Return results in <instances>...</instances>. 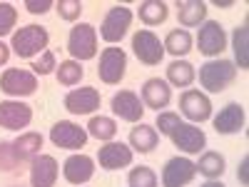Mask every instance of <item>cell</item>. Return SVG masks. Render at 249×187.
<instances>
[{"mask_svg": "<svg viewBox=\"0 0 249 187\" xmlns=\"http://www.w3.org/2000/svg\"><path fill=\"white\" fill-rule=\"evenodd\" d=\"M10 53H13L10 45H5L3 40H0V65H5V62L10 60Z\"/></svg>", "mask_w": 249, "mask_h": 187, "instance_id": "f35d334b", "label": "cell"}, {"mask_svg": "<svg viewBox=\"0 0 249 187\" xmlns=\"http://www.w3.org/2000/svg\"><path fill=\"white\" fill-rule=\"evenodd\" d=\"M199 187H227V185H222L219 180H207L204 185H199Z\"/></svg>", "mask_w": 249, "mask_h": 187, "instance_id": "60d3db41", "label": "cell"}, {"mask_svg": "<svg viewBox=\"0 0 249 187\" xmlns=\"http://www.w3.org/2000/svg\"><path fill=\"white\" fill-rule=\"evenodd\" d=\"M20 168V157L13 148V142L0 140V172H15Z\"/></svg>", "mask_w": 249, "mask_h": 187, "instance_id": "1f68e13d", "label": "cell"}, {"mask_svg": "<svg viewBox=\"0 0 249 187\" xmlns=\"http://www.w3.org/2000/svg\"><path fill=\"white\" fill-rule=\"evenodd\" d=\"M132 53L135 57L142 62V65H160L162 57H164V48H162V40L152 33V30H137L132 35Z\"/></svg>", "mask_w": 249, "mask_h": 187, "instance_id": "ba28073f", "label": "cell"}, {"mask_svg": "<svg viewBox=\"0 0 249 187\" xmlns=\"http://www.w3.org/2000/svg\"><path fill=\"white\" fill-rule=\"evenodd\" d=\"M88 130L80 128L77 122H70V120H60L50 128V142L55 148H62V150H80L88 145Z\"/></svg>", "mask_w": 249, "mask_h": 187, "instance_id": "9c48e42d", "label": "cell"}, {"mask_svg": "<svg viewBox=\"0 0 249 187\" xmlns=\"http://www.w3.org/2000/svg\"><path fill=\"white\" fill-rule=\"evenodd\" d=\"M197 177V168L190 157H170L162 168V187H187Z\"/></svg>", "mask_w": 249, "mask_h": 187, "instance_id": "7c38bea8", "label": "cell"}, {"mask_svg": "<svg viewBox=\"0 0 249 187\" xmlns=\"http://www.w3.org/2000/svg\"><path fill=\"white\" fill-rule=\"evenodd\" d=\"M30 68H33V75H50V73H55V68H57V57H55V53L53 50H45L43 55H37L33 62H30Z\"/></svg>", "mask_w": 249, "mask_h": 187, "instance_id": "d6a6232c", "label": "cell"}, {"mask_svg": "<svg viewBox=\"0 0 249 187\" xmlns=\"http://www.w3.org/2000/svg\"><path fill=\"white\" fill-rule=\"evenodd\" d=\"M127 185L130 187H157V175L147 165H137L127 175Z\"/></svg>", "mask_w": 249, "mask_h": 187, "instance_id": "4dcf8cb0", "label": "cell"}, {"mask_svg": "<svg viewBox=\"0 0 249 187\" xmlns=\"http://www.w3.org/2000/svg\"><path fill=\"white\" fill-rule=\"evenodd\" d=\"M55 10H57V15L62 18V20H68V23H75V20L82 15V3L80 0H57L55 3Z\"/></svg>", "mask_w": 249, "mask_h": 187, "instance_id": "e575fe53", "label": "cell"}, {"mask_svg": "<svg viewBox=\"0 0 249 187\" xmlns=\"http://www.w3.org/2000/svg\"><path fill=\"white\" fill-rule=\"evenodd\" d=\"M60 175V165L53 155H43L30 160V185L33 187H55Z\"/></svg>", "mask_w": 249, "mask_h": 187, "instance_id": "e0dca14e", "label": "cell"}, {"mask_svg": "<svg viewBox=\"0 0 249 187\" xmlns=\"http://www.w3.org/2000/svg\"><path fill=\"white\" fill-rule=\"evenodd\" d=\"M95 175V160L90 155H70L65 162H62V177H65L70 185H85L90 182Z\"/></svg>", "mask_w": 249, "mask_h": 187, "instance_id": "ffe728a7", "label": "cell"}, {"mask_svg": "<svg viewBox=\"0 0 249 187\" xmlns=\"http://www.w3.org/2000/svg\"><path fill=\"white\" fill-rule=\"evenodd\" d=\"M232 50H234V68L247 70L249 68V30H247V25H239L232 30Z\"/></svg>", "mask_w": 249, "mask_h": 187, "instance_id": "83f0119b", "label": "cell"}, {"mask_svg": "<svg viewBox=\"0 0 249 187\" xmlns=\"http://www.w3.org/2000/svg\"><path fill=\"white\" fill-rule=\"evenodd\" d=\"M65 108L72 115H92L100 108V90L97 88H72L65 95Z\"/></svg>", "mask_w": 249, "mask_h": 187, "instance_id": "d6986e66", "label": "cell"}, {"mask_svg": "<svg viewBox=\"0 0 249 187\" xmlns=\"http://www.w3.org/2000/svg\"><path fill=\"white\" fill-rule=\"evenodd\" d=\"M0 90L10 97H28L37 90V75H33V70H23V68H8L0 75Z\"/></svg>", "mask_w": 249, "mask_h": 187, "instance_id": "8992f818", "label": "cell"}, {"mask_svg": "<svg viewBox=\"0 0 249 187\" xmlns=\"http://www.w3.org/2000/svg\"><path fill=\"white\" fill-rule=\"evenodd\" d=\"M192 43H195V40H192L190 30L177 28V30H170V33H167L162 48H164V53H170V55H175V57L179 60V57H184L187 53L192 50Z\"/></svg>", "mask_w": 249, "mask_h": 187, "instance_id": "4316f807", "label": "cell"}, {"mask_svg": "<svg viewBox=\"0 0 249 187\" xmlns=\"http://www.w3.org/2000/svg\"><path fill=\"white\" fill-rule=\"evenodd\" d=\"M197 50L207 57H219L227 50V33L217 20H204L197 33Z\"/></svg>", "mask_w": 249, "mask_h": 187, "instance_id": "30bf717a", "label": "cell"}, {"mask_svg": "<svg viewBox=\"0 0 249 187\" xmlns=\"http://www.w3.org/2000/svg\"><path fill=\"white\" fill-rule=\"evenodd\" d=\"M132 157L135 152L130 150V145L124 142H105L102 148L97 150V162L102 170L107 172H115V170H122V168H130L132 165Z\"/></svg>", "mask_w": 249, "mask_h": 187, "instance_id": "5bb4252c", "label": "cell"}, {"mask_svg": "<svg viewBox=\"0 0 249 187\" xmlns=\"http://www.w3.org/2000/svg\"><path fill=\"white\" fill-rule=\"evenodd\" d=\"M68 53L72 60L85 62L97 55V30L92 23H77L68 35Z\"/></svg>", "mask_w": 249, "mask_h": 187, "instance_id": "3957f363", "label": "cell"}, {"mask_svg": "<svg viewBox=\"0 0 249 187\" xmlns=\"http://www.w3.org/2000/svg\"><path fill=\"white\" fill-rule=\"evenodd\" d=\"M237 80V68L232 60L212 57L204 65H199V85L207 93H224Z\"/></svg>", "mask_w": 249, "mask_h": 187, "instance_id": "7a4b0ae2", "label": "cell"}, {"mask_svg": "<svg viewBox=\"0 0 249 187\" xmlns=\"http://www.w3.org/2000/svg\"><path fill=\"white\" fill-rule=\"evenodd\" d=\"M48 45H50V33L43 25H25L15 30L10 40V50L23 60H33L37 55H43Z\"/></svg>", "mask_w": 249, "mask_h": 187, "instance_id": "6da1fadb", "label": "cell"}, {"mask_svg": "<svg viewBox=\"0 0 249 187\" xmlns=\"http://www.w3.org/2000/svg\"><path fill=\"white\" fill-rule=\"evenodd\" d=\"M195 168L207 180H219L227 170V160H224V155H219L214 150H207L199 155V162H195Z\"/></svg>", "mask_w": 249, "mask_h": 187, "instance_id": "cb8c5ba5", "label": "cell"}, {"mask_svg": "<svg viewBox=\"0 0 249 187\" xmlns=\"http://www.w3.org/2000/svg\"><path fill=\"white\" fill-rule=\"evenodd\" d=\"M244 122H247V112L244 105L239 102H227V105L219 110V115H214L212 125L219 135H237L244 130Z\"/></svg>", "mask_w": 249, "mask_h": 187, "instance_id": "ac0fdd59", "label": "cell"}, {"mask_svg": "<svg viewBox=\"0 0 249 187\" xmlns=\"http://www.w3.org/2000/svg\"><path fill=\"white\" fill-rule=\"evenodd\" d=\"M142 105L144 110H155V112H162L164 108L172 102V88L167 85V80H162V77H150V80H144V85H142Z\"/></svg>", "mask_w": 249, "mask_h": 187, "instance_id": "2e32d148", "label": "cell"}, {"mask_svg": "<svg viewBox=\"0 0 249 187\" xmlns=\"http://www.w3.org/2000/svg\"><path fill=\"white\" fill-rule=\"evenodd\" d=\"M197 80V70L187 60H172L167 65V85L170 88H190Z\"/></svg>", "mask_w": 249, "mask_h": 187, "instance_id": "603a6c76", "label": "cell"}, {"mask_svg": "<svg viewBox=\"0 0 249 187\" xmlns=\"http://www.w3.org/2000/svg\"><path fill=\"white\" fill-rule=\"evenodd\" d=\"M160 145V132L155 130V125H144V122H137L135 128L130 130V150L132 152H140V155H147L152 152Z\"/></svg>", "mask_w": 249, "mask_h": 187, "instance_id": "44dd1931", "label": "cell"}, {"mask_svg": "<svg viewBox=\"0 0 249 187\" xmlns=\"http://www.w3.org/2000/svg\"><path fill=\"white\" fill-rule=\"evenodd\" d=\"M33 122V108L23 100H0V128L23 130Z\"/></svg>", "mask_w": 249, "mask_h": 187, "instance_id": "4fadbf2b", "label": "cell"}, {"mask_svg": "<svg viewBox=\"0 0 249 187\" xmlns=\"http://www.w3.org/2000/svg\"><path fill=\"white\" fill-rule=\"evenodd\" d=\"M15 23H18V10H15V5H13V3H0V40L13 33Z\"/></svg>", "mask_w": 249, "mask_h": 187, "instance_id": "836d02e7", "label": "cell"}, {"mask_svg": "<svg viewBox=\"0 0 249 187\" xmlns=\"http://www.w3.org/2000/svg\"><path fill=\"white\" fill-rule=\"evenodd\" d=\"M110 108H112V112H115L120 120L135 122V125L142 122V115H144L142 100H140V95L132 93V90H120V93H115L112 100H110Z\"/></svg>", "mask_w": 249, "mask_h": 187, "instance_id": "9a60e30c", "label": "cell"}, {"mask_svg": "<svg viewBox=\"0 0 249 187\" xmlns=\"http://www.w3.org/2000/svg\"><path fill=\"white\" fill-rule=\"evenodd\" d=\"M247 168H249V157H242L239 172H237V177H239V182H242V185H247V182H249V177H247Z\"/></svg>", "mask_w": 249, "mask_h": 187, "instance_id": "74e56055", "label": "cell"}, {"mask_svg": "<svg viewBox=\"0 0 249 187\" xmlns=\"http://www.w3.org/2000/svg\"><path fill=\"white\" fill-rule=\"evenodd\" d=\"M170 140H172V145H175L177 150H182L187 155H199L207 148L204 130L197 128V125H192V122H179L177 128L172 130Z\"/></svg>", "mask_w": 249, "mask_h": 187, "instance_id": "8fae6325", "label": "cell"}, {"mask_svg": "<svg viewBox=\"0 0 249 187\" xmlns=\"http://www.w3.org/2000/svg\"><path fill=\"white\" fill-rule=\"evenodd\" d=\"M137 15L147 28H155V25H162L164 20H167L170 5L164 3V0H144V3H140V8H137Z\"/></svg>", "mask_w": 249, "mask_h": 187, "instance_id": "d4e9b609", "label": "cell"}, {"mask_svg": "<svg viewBox=\"0 0 249 187\" xmlns=\"http://www.w3.org/2000/svg\"><path fill=\"white\" fill-rule=\"evenodd\" d=\"M13 148H15L20 162H30L33 157L40 155V148H43V135H40V132H23L20 137L13 140Z\"/></svg>", "mask_w": 249, "mask_h": 187, "instance_id": "484cf974", "label": "cell"}, {"mask_svg": "<svg viewBox=\"0 0 249 187\" xmlns=\"http://www.w3.org/2000/svg\"><path fill=\"white\" fill-rule=\"evenodd\" d=\"M88 135L100 140V142H112L117 137V122L107 115H95L88 122Z\"/></svg>", "mask_w": 249, "mask_h": 187, "instance_id": "f1b7e54d", "label": "cell"}, {"mask_svg": "<svg viewBox=\"0 0 249 187\" xmlns=\"http://www.w3.org/2000/svg\"><path fill=\"white\" fill-rule=\"evenodd\" d=\"M212 5H214V8H232L234 3H232V0H214Z\"/></svg>", "mask_w": 249, "mask_h": 187, "instance_id": "ab89813d", "label": "cell"}, {"mask_svg": "<svg viewBox=\"0 0 249 187\" xmlns=\"http://www.w3.org/2000/svg\"><path fill=\"white\" fill-rule=\"evenodd\" d=\"M127 73V53L122 48H105L100 53V65H97V77L105 85H120V80Z\"/></svg>", "mask_w": 249, "mask_h": 187, "instance_id": "5b68a950", "label": "cell"}, {"mask_svg": "<svg viewBox=\"0 0 249 187\" xmlns=\"http://www.w3.org/2000/svg\"><path fill=\"white\" fill-rule=\"evenodd\" d=\"M132 25V10L124 8V5H112L105 18H102V25H100V37L105 40L107 45H117L120 40L127 35Z\"/></svg>", "mask_w": 249, "mask_h": 187, "instance_id": "277c9868", "label": "cell"}, {"mask_svg": "<svg viewBox=\"0 0 249 187\" xmlns=\"http://www.w3.org/2000/svg\"><path fill=\"white\" fill-rule=\"evenodd\" d=\"M25 8H28V13H33V15H43V13H48L50 8H55V3H53V0H25Z\"/></svg>", "mask_w": 249, "mask_h": 187, "instance_id": "8d00e7d4", "label": "cell"}, {"mask_svg": "<svg viewBox=\"0 0 249 187\" xmlns=\"http://www.w3.org/2000/svg\"><path fill=\"white\" fill-rule=\"evenodd\" d=\"M179 112L190 120L192 125L207 122V120L212 117V100H210V95H207V93L190 88V90H184L179 95Z\"/></svg>", "mask_w": 249, "mask_h": 187, "instance_id": "52a82bcc", "label": "cell"}, {"mask_svg": "<svg viewBox=\"0 0 249 187\" xmlns=\"http://www.w3.org/2000/svg\"><path fill=\"white\" fill-rule=\"evenodd\" d=\"M175 8H177V20L182 30L202 25L207 18V3H202V0H177Z\"/></svg>", "mask_w": 249, "mask_h": 187, "instance_id": "7402d4cb", "label": "cell"}, {"mask_svg": "<svg viewBox=\"0 0 249 187\" xmlns=\"http://www.w3.org/2000/svg\"><path fill=\"white\" fill-rule=\"evenodd\" d=\"M55 77L62 88H75V85H80V80L85 77V68H82L77 60H62L55 68Z\"/></svg>", "mask_w": 249, "mask_h": 187, "instance_id": "f546056e", "label": "cell"}, {"mask_svg": "<svg viewBox=\"0 0 249 187\" xmlns=\"http://www.w3.org/2000/svg\"><path fill=\"white\" fill-rule=\"evenodd\" d=\"M182 120H179V115L177 112H172V110H162V112H157V122H155V130L160 132V135H172V130L177 128Z\"/></svg>", "mask_w": 249, "mask_h": 187, "instance_id": "d590c367", "label": "cell"}]
</instances>
